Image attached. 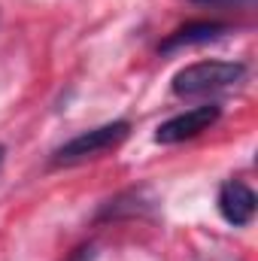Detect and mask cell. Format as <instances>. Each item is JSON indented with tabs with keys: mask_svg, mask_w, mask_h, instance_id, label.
Listing matches in <instances>:
<instances>
[{
	"mask_svg": "<svg viewBox=\"0 0 258 261\" xmlns=\"http://www.w3.org/2000/svg\"><path fill=\"white\" fill-rule=\"evenodd\" d=\"M222 116V107L219 103H200L189 113H179L173 119H167L164 125H158L155 130V143L161 146H173V143H183V140H192L197 134H203L207 128H213Z\"/></svg>",
	"mask_w": 258,
	"mask_h": 261,
	"instance_id": "obj_3",
	"label": "cell"
},
{
	"mask_svg": "<svg viewBox=\"0 0 258 261\" xmlns=\"http://www.w3.org/2000/svg\"><path fill=\"white\" fill-rule=\"evenodd\" d=\"M128 134H131L128 122H110V125L85 130V134L67 140L64 146L55 152V164H79L85 158H97L100 152H110L119 143H125Z\"/></svg>",
	"mask_w": 258,
	"mask_h": 261,
	"instance_id": "obj_2",
	"label": "cell"
},
{
	"mask_svg": "<svg viewBox=\"0 0 258 261\" xmlns=\"http://www.w3.org/2000/svg\"><path fill=\"white\" fill-rule=\"evenodd\" d=\"M3 155H6V149H3V146H0V164H3Z\"/></svg>",
	"mask_w": 258,
	"mask_h": 261,
	"instance_id": "obj_7",
	"label": "cell"
},
{
	"mask_svg": "<svg viewBox=\"0 0 258 261\" xmlns=\"http://www.w3.org/2000/svg\"><path fill=\"white\" fill-rule=\"evenodd\" d=\"M243 73H246V64L240 61H197V64L183 67L173 76L170 88L176 97H197V94H210V91L240 82Z\"/></svg>",
	"mask_w": 258,
	"mask_h": 261,
	"instance_id": "obj_1",
	"label": "cell"
},
{
	"mask_svg": "<svg viewBox=\"0 0 258 261\" xmlns=\"http://www.w3.org/2000/svg\"><path fill=\"white\" fill-rule=\"evenodd\" d=\"M228 31L231 28L222 24V21H189L161 43V52L167 55V52H176V49H186V46H203V43H213V40L225 37Z\"/></svg>",
	"mask_w": 258,
	"mask_h": 261,
	"instance_id": "obj_5",
	"label": "cell"
},
{
	"mask_svg": "<svg viewBox=\"0 0 258 261\" xmlns=\"http://www.w3.org/2000/svg\"><path fill=\"white\" fill-rule=\"evenodd\" d=\"M219 213L234 228L249 225L252 216H255V192L246 182H240V179H228L219 189Z\"/></svg>",
	"mask_w": 258,
	"mask_h": 261,
	"instance_id": "obj_4",
	"label": "cell"
},
{
	"mask_svg": "<svg viewBox=\"0 0 258 261\" xmlns=\"http://www.w3.org/2000/svg\"><path fill=\"white\" fill-rule=\"evenodd\" d=\"M192 3H210V6H228V3H240V0H192Z\"/></svg>",
	"mask_w": 258,
	"mask_h": 261,
	"instance_id": "obj_6",
	"label": "cell"
}]
</instances>
